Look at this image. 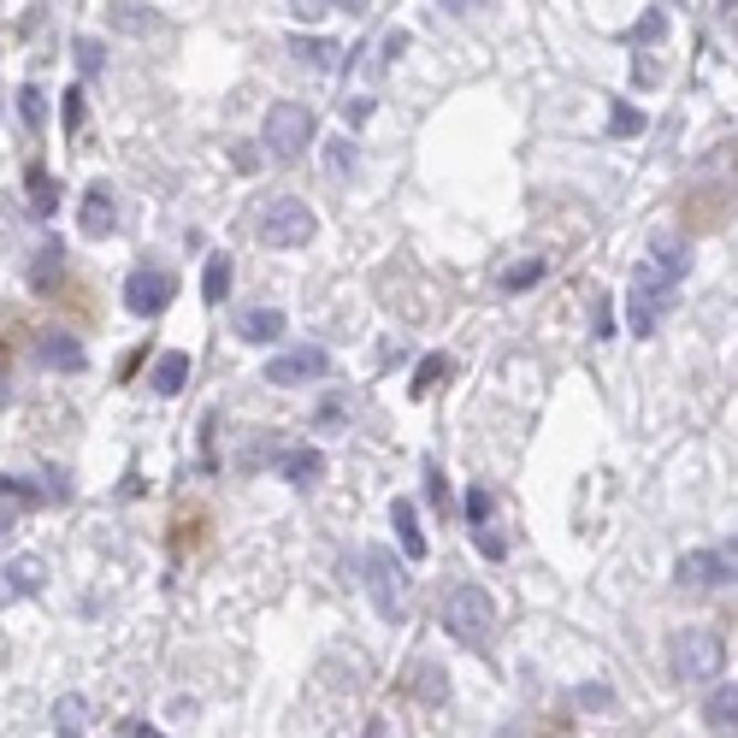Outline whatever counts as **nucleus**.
I'll list each match as a JSON object with an SVG mask.
<instances>
[{
    "instance_id": "f8f14e48",
    "label": "nucleus",
    "mask_w": 738,
    "mask_h": 738,
    "mask_svg": "<svg viewBox=\"0 0 738 738\" xmlns=\"http://www.w3.org/2000/svg\"><path fill=\"white\" fill-rule=\"evenodd\" d=\"M644 266H656L674 284H685V272H692V243L674 236V231H656V236H650V249H644Z\"/></svg>"
},
{
    "instance_id": "5701e85b",
    "label": "nucleus",
    "mask_w": 738,
    "mask_h": 738,
    "mask_svg": "<svg viewBox=\"0 0 738 738\" xmlns=\"http://www.w3.org/2000/svg\"><path fill=\"white\" fill-rule=\"evenodd\" d=\"M573 703H579V709L609 715V709H614V685H603V679H586V685H573Z\"/></svg>"
},
{
    "instance_id": "4be33fe9",
    "label": "nucleus",
    "mask_w": 738,
    "mask_h": 738,
    "mask_svg": "<svg viewBox=\"0 0 738 738\" xmlns=\"http://www.w3.org/2000/svg\"><path fill=\"white\" fill-rule=\"evenodd\" d=\"M24 190H30V208H36L42 219L60 208V190H54V178H48L42 166H30V171H24Z\"/></svg>"
},
{
    "instance_id": "412c9836",
    "label": "nucleus",
    "mask_w": 738,
    "mask_h": 738,
    "mask_svg": "<svg viewBox=\"0 0 738 738\" xmlns=\"http://www.w3.org/2000/svg\"><path fill=\"white\" fill-rule=\"evenodd\" d=\"M201 296H208L213 307L231 296V254H225V249L208 254V272H201Z\"/></svg>"
},
{
    "instance_id": "9b49d317",
    "label": "nucleus",
    "mask_w": 738,
    "mask_h": 738,
    "mask_svg": "<svg viewBox=\"0 0 738 738\" xmlns=\"http://www.w3.org/2000/svg\"><path fill=\"white\" fill-rule=\"evenodd\" d=\"M48 586V561L42 556H19L0 568V603H19V597H36Z\"/></svg>"
},
{
    "instance_id": "2eb2a0df",
    "label": "nucleus",
    "mask_w": 738,
    "mask_h": 738,
    "mask_svg": "<svg viewBox=\"0 0 738 738\" xmlns=\"http://www.w3.org/2000/svg\"><path fill=\"white\" fill-rule=\"evenodd\" d=\"M107 24L125 30V36H154V30H166V19L154 7H136V0H113L107 7Z\"/></svg>"
},
{
    "instance_id": "c9c22d12",
    "label": "nucleus",
    "mask_w": 738,
    "mask_h": 738,
    "mask_svg": "<svg viewBox=\"0 0 738 738\" xmlns=\"http://www.w3.org/2000/svg\"><path fill=\"white\" fill-rule=\"evenodd\" d=\"M609 125H614V136H632V130H644V118L632 113V107H614V118H609Z\"/></svg>"
},
{
    "instance_id": "79ce46f5",
    "label": "nucleus",
    "mask_w": 738,
    "mask_h": 738,
    "mask_svg": "<svg viewBox=\"0 0 738 738\" xmlns=\"http://www.w3.org/2000/svg\"><path fill=\"white\" fill-rule=\"evenodd\" d=\"M319 425H331V432H337V425H342V402H325L319 408Z\"/></svg>"
},
{
    "instance_id": "20e7f679",
    "label": "nucleus",
    "mask_w": 738,
    "mask_h": 738,
    "mask_svg": "<svg viewBox=\"0 0 738 738\" xmlns=\"http://www.w3.org/2000/svg\"><path fill=\"white\" fill-rule=\"evenodd\" d=\"M674 302H679V284L667 278V272H656V266H639V278H632V289H626V325L639 337L662 331V319L674 314Z\"/></svg>"
},
{
    "instance_id": "6ab92c4d",
    "label": "nucleus",
    "mask_w": 738,
    "mask_h": 738,
    "mask_svg": "<svg viewBox=\"0 0 738 738\" xmlns=\"http://www.w3.org/2000/svg\"><path fill=\"white\" fill-rule=\"evenodd\" d=\"M278 473L289 478V485H319L325 455H319V450H284V455H278Z\"/></svg>"
},
{
    "instance_id": "a211bd4d",
    "label": "nucleus",
    "mask_w": 738,
    "mask_h": 738,
    "mask_svg": "<svg viewBox=\"0 0 738 738\" xmlns=\"http://www.w3.org/2000/svg\"><path fill=\"white\" fill-rule=\"evenodd\" d=\"M154 397H178V390L183 384H190V355H183V349H171V355H160V360H154Z\"/></svg>"
},
{
    "instance_id": "aec40b11",
    "label": "nucleus",
    "mask_w": 738,
    "mask_h": 738,
    "mask_svg": "<svg viewBox=\"0 0 738 738\" xmlns=\"http://www.w3.org/2000/svg\"><path fill=\"white\" fill-rule=\"evenodd\" d=\"M289 54H296V65L331 72V65H337V42H331V36H296V42H289Z\"/></svg>"
},
{
    "instance_id": "b1692460",
    "label": "nucleus",
    "mask_w": 738,
    "mask_h": 738,
    "mask_svg": "<svg viewBox=\"0 0 738 738\" xmlns=\"http://www.w3.org/2000/svg\"><path fill=\"white\" fill-rule=\"evenodd\" d=\"M662 36H667V7H650L644 19H639V30H632V42H639V48H656Z\"/></svg>"
},
{
    "instance_id": "39448f33",
    "label": "nucleus",
    "mask_w": 738,
    "mask_h": 738,
    "mask_svg": "<svg viewBox=\"0 0 738 738\" xmlns=\"http://www.w3.org/2000/svg\"><path fill=\"white\" fill-rule=\"evenodd\" d=\"M314 236H319V219L302 196H278L261 208V243L266 249H302V243H314Z\"/></svg>"
},
{
    "instance_id": "e433bc0d",
    "label": "nucleus",
    "mask_w": 738,
    "mask_h": 738,
    "mask_svg": "<svg viewBox=\"0 0 738 738\" xmlns=\"http://www.w3.org/2000/svg\"><path fill=\"white\" fill-rule=\"evenodd\" d=\"M591 337H597V342L614 337V314H609V302H597V314H591Z\"/></svg>"
},
{
    "instance_id": "58836bf2",
    "label": "nucleus",
    "mask_w": 738,
    "mask_h": 738,
    "mask_svg": "<svg viewBox=\"0 0 738 738\" xmlns=\"http://www.w3.org/2000/svg\"><path fill=\"white\" fill-rule=\"evenodd\" d=\"M342 118H349V125H367V118H372V101H367V95L349 101V107H342Z\"/></svg>"
},
{
    "instance_id": "4c0bfd02",
    "label": "nucleus",
    "mask_w": 738,
    "mask_h": 738,
    "mask_svg": "<svg viewBox=\"0 0 738 738\" xmlns=\"http://www.w3.org/2000/svg\"><path fill=\"white\" fill-rule=\"evenodd\" d=\"M425 491H432V503H437V508L450 503V485H443V473L432 467V461H425Z\"/></svg>"
},
{
    "instance_id": "cd10ccee",
    "label": "nucleus",
    "mask_w": 738,
    "mask_h": 738,
    "mask_svg": "<svg viewBox=\"0 0 738 738\" xmlns=\"http://www.w3.org/2000/svg\"><path fill=\"white\" fill-rule=\"evenodd\" d=\"M101 65H107V48H101L95 36H83V42H77V72H83V77H95Z\"/></svg>"
},
{
    "instance_id": "dca6fc26",
    "label": "nucleus",
    "mask_w": 738,
    "mask_h": 738,
    "mask_svg": "<svg viewBox=\"0 0 738 738\" xmlns=\"http://www.w3.org/2000/svg\"><path fill=\"white\" fill-rule=\"evenodd\" d=\"M236 337L243 342H278L284 337V314L278 307H243V314H236Z\"/></svg>"
},
{
    "instance_id": "9d476101",
    "label": "nucleus",
    "mask_w": 738,
    "mask_h": 738,
    "mask_svg": "<svg viewBox=\"0 0 738 738\" xmlns=\"http://www.w3.org/2000/svg\"><path fill=\"white\" fill-rule=\"evenodd\" d=\"M113 225H118L113 190H107V183H89V190H83V201H77V231H83V236H113Z\"/></svg>"
},
{
    "instance_id": "72a5a7b5",
    "label": "nucleus",
    "mask_w": 738,
    "mask_h": 738,
    "mask_svg": "<svg viewBox=\"0 0 738 738\" xmlns=\"http://www.w3.org/2000/svg\"><path fill=\"white\" fill-rule=\"evenodd\" d=\"M437 379H443V355H425L420 372H414V390H432Z\"/></svg>"
},
{
    "instance_id": "f257e3e1",
    "label": "nucleus",
    "mask_w": 738,
    "mask_h": 738,
    "mask_svg": "<svg viewBox=\"0 0 738 738\" xmlns=\"http://www.w3.org/2000/svg\"><path fill=\"white\" fill-rule=\"evenodd\" d=\"M360 586H367V597H372V609H379V621H390V626H402L408 621V568L390 549H360Z\"/></svg>"
},
{
    "instance_id": "a19ab883",
    "label": "nucleus",
    "mask_w": 738,
    "mask_h": 738,
    "mask_svg": "<svg viewBox=\"0 0 738 738\" xmlns=\"http://www.w3.org/2000/svg\"><path fill=\"white\" fill-rule=\"evenodd\" d=\"M12 531H19V514H12L7 503H0V544H7V538H12Z\"/></svg>"
},
{
    "instance_id": "393cba45",
    "label": "nucleus",
    "mask_w": 738,
    "mask_h": 738,
    "mask_svg": "<svg viewBox=\"0 0 738 738\" xmlns=\"http://www.w3.org/2000/svg\"><path fill=\"white\" fill-rule=\"evenodd\" d=\"M544 272H549L544 261H520V266H508V272H503V289H508V296H520V289H531V284L544 278Z\"/></svg>"
},
{
    "instance_id": "c756f323",
    "label": "nucleus",
    "mask_w": 738,
    "mask_h": 738,
    "mask_svg": "<svg viewBox=\"0 0 738 738\" xmlns=\"http://www.w3.org/2000/svg\"><path fill=\"white\" fill-rule=\"evenodd\" d=\"M473 544H478V556H485V561H503L508 556V538H503V531H491V526H478Z\"/></svg>"
},
{
    "instance_id": "f3484780",
    "label": "nucleus",
    "mask_w": 738,
    "mask_h": 738,
    "mask_svg": "<svg viewBox=\"0 0 738 738\" xmlns=\"http://www.w3.org/2000/svg\"><path fill=\"white\" fill-rule=\"evenodd\" d=\"M390 526H397V538L408 549V561H425V531H420V508L408 503V496H397L390 503Z\"/></svg>"
},
{
    "instance_id": "0eeeda50",
    "label": "nucleus",
    "mask_w": 738,
    "mask_h": 738,
    "mask_svg": "<svg viewBox=\"0 0 738 738\" xmlns=\"http://www.w3.org/2000/svg\"><path fill=\"white\" fill-rule=\"evenodd\" d=\"M331 372V355L325 349H284V355H272L266 360V384H278V390H296V384H314V379H325Z\"/></svg>"
},
{
    "instance_id": "7ed1b4c3",
    "label": "nucleus",
    "mask_w": 738,
    "mask_h": 738,
    "mask_svg": "<svg viewBox=\"0 0 738 738\" xmlns=\"http://www.w3.org/2000/svg\"><path fill=\"white\" fill-rule=\"evenodd\" d=\"M667 662H674V679L709 685V679H720V667H727V644H720L709 626H679L674 639H667Z\"/></svg>"
},
{
    "instance_id": "37998d69",
    "label": "nucleus",
    "mask_w": 738,
    "mask_h": 738,
    "mask_svg": "<svg viewBox=\"0 0 738 738\" xmlns=\"http://www.w3.org/2000/svg\"><path fill=\"white\" fill-rule=\"evenodd\" d=\"M367 738H390V727L384 720H367Z\"/></svg>"
},
{
    "instance_id": "ddd939ff",
    "label": "nucleus",
    "mask_w": 738,
    "mask_h": 738,
    "mask_svg": "<svg viewBox=\"0 0 738 738\" xmlns=\"http://www.w3.org/2000/svg\"><path fill=\"white\" fill-rule=\"evenodd\" d=\"M36 367H48V372H83V342L72 331H42L36 337Z\"/></svg>"
},
{
    "instance_id": "bb28decb",
    "label": "nucleus",
    "mask_w": 738,
    "mask_h": 738,
    "mask_svg": "<svg viewBox=\"0 0 738 738\" xmlns=\"http://www.w3.org/2000/svg\"><path fill=\"white\" fill-rule=\"evenodd\" d=\"M19 118H24L30 130H42V125H48V95H42V89H24V95H19Z\"/></svg>"
},
{
    "instance_id": "ea45409f",
    "label": "nucleus",
    "mask_w": 738,
    "mask_h": 738,
    "mask_svg": "<svg viewBox=\"0 0 738 738\" xmlns=\"http://www.w3.org/2000/svg\"><path fill=\"white\" fill-rule=\"evenodd\" d=\"M325 7L331 0H296V19H325Z\"/></svg>"
},
{
    "instance_id": "473e14b6",
    "label": "nucleus",
    "mask_w": 738,
    "mask_h": 738,
    "mask_svg": "<svg viewBox=\"0 0 738 738\" xmlns=\"http://www.w3.org/2000/svg\"><path fill=\"white\" fill-rule=\"evenodd\" d=\"M414 685H420V697H425V703H443V667H437V662H425Z\"/></svg>"
},
{
    "instance_id": "1a4fd4ad",
    "label": "nucleus",
    "mask_w": 738,
    "mask_h": 738,
    "mask_svg": "<svg viewBox=\"0 0 738 738\" xmlns=\"http://www.w3.org/2000/svg\"><path fill=\"white\" fill-rule=\"evenodd\" d=\"M674 579L692 591H720V586H738V568L727 556H715V549H692V556H679Z\"/></svg>"
},
{
    "instance_id": "7c9ffc66",
    "label": "nucleus",
    "mask_w": 738,
    "mask_h": 738,
    "mask_svg": "<svg viewBox=\"0 0 738 738\" xmlns=\"http://www.w3.org/2000/svg\"><path fill=\"white\" fill-rule=\"evenodd\" d=\"M0 491L19 496V503H42L48 496V485H36V478H7V473H0Z\"/></svg>"
},
{
    "instance_id": "6e6552de",
    "label": "nucleus",
    "mask_w": 738,
    "mask_h": 738,
    "mask_svg": "<svg viewBox=\"0 0 738 738\" xmlns=\"http://www.w3.org/2000/svg\"><path fill=\"white\" fill-rule=\"evenodd\" d=\"M171 296H178V284H171L166 272H154V266H143V272H130V278H125V307H130L136 319L166 314Z\"/></svg>"
},
{
    "instance_id": "f704fd0d",
    "label": "nucleus",
    "mask_w": 738,
    "mask_h": 738,
    "mask_svg": "<svg viewBox=\"0 0 738 738\" xmlns=\"http://www.w3.org/2000/svg\"><path fill=\"white\" fill-rule=\"evenodd\" d=\"M83 697H60V732H72V727H83Z\"/></svg>"
},
{
    "instance_id": "c03bdc74",
    "label": "nucleus",
    "mask_w": 738,
    "mask_h": 738,
    "mask_svg": "<svg viewBox=\"0 0 738 738\" xmlns=\"http://www.w3.org/2000/svg\"><path fill=\"white\" fill-rule=\"evenodd\" d=\"M732 556H738V538H732Z\"/></svg>"
},
{
    "instance_id": "f03ea898",
    "label": "nucleus",
    "mask_w": 738,
    "mask_h": 738,
    "mask_svg": "<svg viewBox=\"0 0 738 738\" xmlns=\"http://www.w3.org/2000/svg\"><path fill=\"white\" fill-rule=\"evenodd\" d=\"M443 632L467 650H485L491 632H496V597L485 586H455L443 597Z\"/></svg>"
},
{
    "instance_id": "423d86ee",
    "label": "nucleus",
    "mask_w": 738,
    "mask_h": 738,
    "mask_svg": "<svg viewBox=\"0 0 738 738\" xmlns=\"http://www.w3.org/2000/svg\"><path fill=\"white\" fill-rule=\"evenodd\" d=\"M266 154L272 160H302L307 143H314V113L302 107V101H278V107H266Z\"/></svg>"
},
{
    "instance_id": "a878e982",
    "label": "nucleus",
    "mask_w": 738,
    "mask_h": 738,
    "mask_svg": "<svg viewBox=\"0 0 738 738\" xmlns=\"http://www.w3.org/2000/svg\"><path fill=\"white\" fill-rule=\"evenodd\" d=\"M325 166H331V178L342 183V178H355V143H325Z\"/></svg>"
},
{
    "instance_id": "a18cd8bd",
    "label": "nucleus",
    "mask_w": 738,
    "mask_h": 738,
    "mask_svg": "<svg viewBox=\"0 0 738 738\" xmlns=\"http://www.w3.org/2000/svg\"><path fill=\"white\" fill-rule=\"evenodd\" d=\"M65 738H72V732H65Z\"/></svg>"
},
{
    "instance_id": "4468645a",
    "label": "nucleus",
    "mask_w": 738,
    "mask_h": 738,
    "mask_svg": "<svg viewBox=\"0 0 738 738\" xmlns=\"http://www.w3.org/2000/svg\"><path fill=\"white\" fill-rule=\"evenodd\" d=\"M703 727L715 738H738V685H715L709 703H703Z\"/></svg>"
},
{
    "instance_id": "c85d7f7f",
    "label": "nucleus",
    "mask_w": 738,
    "mask_h": 738,
    "mask_svg": "<svg viewBox=\"0 0 738 738\" xmlns=\"http://www.w3.org/2000/svg\"><path fill=\"white\" fill-rule=\"evenodd\" d=\"M60 113H65V130L77 136V130H83V118H89V101H83V89H77V83L65 89V107H60Z\"/></svg>"
},
{
    "instance_id": "2f4dec72",
    "label": "nucleus",
    "mask_w": 738,
    "mask_h": 738,
    "mask_svg": "<svg viewBox=\"0 0 738 738\" xmlns=\"http://www.w3.org/2000/svg\"><path fill=\"white\" fill-rule=\"evenodd\" d=\"M467 526L478 531V526H491V491L485 485H473L467 491Z\"/></svg>"
}]
</instances>
